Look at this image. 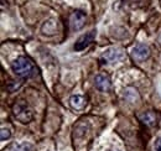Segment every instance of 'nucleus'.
Wrapping results in <instances>:
<instances>
[{"instance_id":"nucleus-1","label":"nucleus","mask_w":161,"mask_h":151,"mask_svg":"<svg viewBox=\"0 0 161 151\" xmlns=\"http://www.w3.org/2000/svg\"><path fill=\"white\" fill-rule=\"evenodd\" d=\"M11 70L20 78H30L35 75V66L25 56H20L14 59L11 63Z\"/></svg>"},{"instance_id":"nucleus-2","label":"nucleus","mask_w":161,"mask_h":151,"mask_svg":"<svg viewBox=\"0 0 161 151\" xmlns=\"http://www.w3.org/2000/svg\"><path fill=\"white\" fill-rule=\"evenodd\" d=\"M13 114L22 124L30 123L34 118V113H32L31 108L24 100H19L13 105Z\"/></svg>"},{"instance_id":"nucleus-3","label":"nucleus","mask_w":161,"mask_h":151,"mask_svg":"<svg viewBox=\"0 0 161 151\" xmlns=\"http://www.w3.org/2000/svg\"><path fill=\"white\" fill-rule=\"evenodd\" d=\"M124 58H125V52H123V50L117 47H110L102 53L101 62L103 64H114L121 62Z\"/></svg>"},{"instance_id":"nucleus-4","label":"nucleus","mask_w":161,"mask_h":151,"mask_svg":"<svg viewBox=\"0 0 161 151\" xmlns=\"http://www.w3.org/2000/svg\"><path fill=\"white\" fill-rule=\"evenodd\" d=\"M86 19H87V15L84 11L82 10H75L71 16H69V26L73 31H78L80 30L84 24H86Z\"/></svg>"},{"instance_id":"nucleus-5","label":"nucleus","mask_w":161,"mask_h":151,"mask_svg":"<svg viewBox=\"0 0 161 151\" xmlns=\"http://www.w3.org/2000/svg\"><path fill=\"white\" fill-rule=\"evenodd\" d=\"M96 35H97L96 30H92V31H89V32H87V34L82 35V36L76 41V43H75V51L80 52V51L86 50V48H87V47H88V46L94 41Z\"/></svg>"},{"instance_id":"nucleus-6","label":"nucleus","mask_w":161,"mask_h":151,"mask_svg":"<svg viewBox=\"0 0 161 151\" xmlns=\"http://www.w3.org/2000/svg\"><path fill=\"white\" fill-rule=\"evenodd\" d=\"M131 57L136 62H142L150 57V48L145 43H138L133 50H131Z\"/></svg>"},{"instance_id":"nucleus-7","label":"nucleus","mask_w":161,"mask_h":151,"mask_svg":"<svg viewBox=\"0 0 161 151\" xmlns=\"http://www.w3.org/2000/svg\"><path fill=\"white\" fill-rule=\"evenodd\" d=\"M94 86L98 91L101 92H108L112 88V82L110 78L107 75H98L94 78Z\"/></svg>"},{"instance_id":"nucleus-8","label":"nucleus","mask_w":161,"mask_h":151,"mask_svg":"<svg viewBox=\"0 0 161 151\" xmlns=\"http://www.w3.org/2000/svg\"><path fill=\"white\" fill-rule=\"evenodd\" d=\"M69 105L75 110H83L87 107V99L82 95H72L69 98Z\"/></svg>"},{"instance_id":"nucleus-9","label":"nucleus","mask_w":161,"mask_h":151,"mask_svg":"<svg viewBox=\"0 0 161 151\" xmlns=\"http://www.w3.org/2000/svg\"><path fill=\"white\" fill-rule=\"evenodd\" d=\"M41 31L45 35H53V34H56V31H57V21H55L53 19L45 21V24L41 27Z\"/></svg>"},{"instance_id":"nucleus-10","label":"nucleus","mask_w":161,"mask_h":151,"mask_svg":"<svg viewBox=\"0 0 161 151\" xmlns=\"http://www.w3.org/2000/svg\"><path fill=\"white\" fill-rule=\"evenodd\" d=\"M140 120L142 124H145L147 126H154L156 123V115L153 112H145L140 115Z\"/></svg>"},{"instance_id":"nucleus-11","label":"nucleus","mask_w":161,"mask_h":151,"mask_svg":"<svg viewBox=\"0 0 161 151\" xmlns=\"http://www.w3.org/2000/svg\"><path fill=\"white\" fill-rule=\"evenodd\" d=\"M125 98L129 100V102H135V99H138V92H136V89L135 88H133V87H128L126 89H125Z\"/></svg>"},{"instance_id":"nucleus-12","label":"nucleus","mask_w":161,"mask_h":151,"mask_svg":"<svg viewBox=\"0 0 161 151\" xmlns=\"http://www.w3.org/2000/svg\"><path fill=\"white\" fill-rule=\"evenodd\" d=\"M9 151H32V145L29 143H21L18 145H14Z\"/></svg>"},{"instance_id":"nucleus-13","label":"nucleus","mask_w":161,"mask_h":151,"mask_svg":"<svg viewBox=\"0 0 161 151\" xmlns=\"http://www.w3.org/2000/svg\"><path fill=\"white\" fill-rule=\"evenodd\" d=\"M10 136H11L10 129H8V128H1V130H0V140H1V141H5V140L10 139Z\"/></svg>"},{"instance_id":"nucleus-14","label":"nucleus","mask_w":161,"mask_h":151,"mask_svg":"<svg viewBox=\"0 0 161 151\" xmlns=\"http://www.w3.org/2000/svg\"><path fill=\"white\" fill-rule=\"evenodd\" d=\"M154 149H155V151H161V137H158V139L155 140Z\"/></svg>"},{"instance_id":"nucleus-15","label":"nucleus","mask_w":161,"mask_h":151,"mask_svg":"<svg viewBox=\"0 0 161 151\" xmlns=\"http://www.w3.org/2000/svg\"><path fill=\"white\" fill-rule=\"evenodd\" d=\"M158 41H159V43H160V46H161V34L159 35V37H158Z\"/></svg>"},{"instance_id":"nucleus-16","label":"nucleus","mask_w":161,"mask_h":151,"mask_svg":"<svg viewBox=\"0 0 161 151\" xmlns=\"http://www.w3.org/2000/svg\"><path fill=\"white\" fill-rule=\"evenodd\" d=\"M159 4H160V6H161V0H159Z\"/></svg>"}]
</instances>
